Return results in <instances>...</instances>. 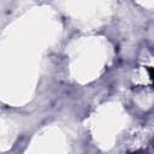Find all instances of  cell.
<instances>
[{"mask_svg":"<svg viewBox=\"0 0 154 154\" xmlns=\"http://www.w3.org/2000/svg\"><path fill=\"white\" fill-rule=\"evenodd\" d=\"M152 78H153V79H154V75H153V77H152Z\"/></svg>","mask_w":154,"mask_h":154,"instance_id":"obj_1","label":"cell"}]
</instances>
